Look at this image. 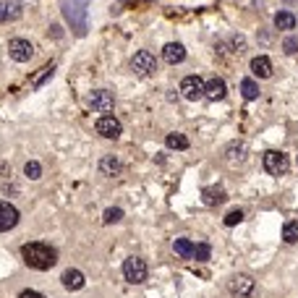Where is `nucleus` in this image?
<instances>
[{"mask_svg": "<svg viewBox=\"0 0 298 298\" xmlns=\"http://www.w3.org/2000/svg\"><path fill=\"white\" fill-rule=\"evenodd\" d=\"M21 259L26 262V267H32V270H52L58 262V251L47 246V243H42V241H32V243H24L21 246Z\"/></svg>", "mask_w": 298, "mask_h": 298, "instance_id": "obj_1", "label": "nucleus"}, {"mask_svg": "<svg viewBox=\"0 0 298 298\" xmlns=\"http://www.w3.org/2000/svg\"><path fill=\"white\" fill-rule=\"evenodd\" d=\"M60 5H63V16H66L68 24H71V29L79 37H84V32H87V5H89V0H60Z\"/></svg>", "mask_w": 298, "mask_h": 298, "instance_id": "obj_2", "label": "nucleus"}, {"mask_svg": "<svg viewBox=\"0 0 298 298\" xmlns=\"http://www.w3.org/2000/svg\"><path fill=\"white\" fill-rule=\"evenodd\" d=\"M262 165H264V170L270 173V175H275V178H280V175H288V170H290L288 155H285V152H277V149L264 152Z\"/></svg>", "mask_w": 298, "mask_h": 298, "instance_id": "obj_3", "label": "nucleus"}, {"mask_svg": "<svg viewBox=\"0 0 298 298\" xmlns=\"http://www.w3.org/2000/svg\"><path fill=\"white\" fill-rule=\"evenodd\" d=\"M120 270H123L126 282H131V285H139V282H144L147 275H149V267H147V262H144L141 256H128Z\"/></svg>", "mask_w": 298, "mask_h": 298, "instance_id": "obj_4", "label": "nucleus"}, {"mask_svg": "<svg viewBox=\"0 0 298 298\" xmlns=\"http://www.w3.org/2000/svg\"><path fill=\"white\" fill-rule=\"evenodd\" d=\"M256 290V282L251 275H233L230 280H228V293H230L233 298H251Z\"/></svg>", "mask_w": 298, "mask_h": 298, "instance_id": "obj_5", "label": "nucleus"}, {"mask_svg": "<svg viewBox=\"0 0 298 298\" xmlns=\"http://www.w3.org/2000/svg\"><path fill=\"white\" fill-rule=\"evenodd\" d=\"M87 105L94 113H105V115H110V110L115 108V97H113V92H108V89H94L87 97Z\"/></svg>", "mask_w": 298, "mask_h": 298, "instance_id": "obj_6", "label": "nucleus"}, {"mask_svg": "<svg viewBox=\"0 0 298 298\" xmlns=\"http://www.w3.org/2000/svg\"><path fill=\"white\" fill-rule=\"evenodd\" d=\"M131 71L139 73V76H149L157 71V58L152 55L149 50H139L136 55L131 58Z\"/></svg>", "mask_w": 298, "mask_h": 298, "instance_id": "obj_7", "label": "nucleus"}, {"mask_svg": "<svg viewBox=\"0 0 298 298\" xmlns=\"http://www.w3.org/2000/svg\"><path fill=\"white\" fill-rule=\"evenodd\" d=\"M94 131L102 136V139H118V136L123 134V126H120V120L115 115H102V118H97Z\"/></svg>", "mask_w": 298, "mask_h": 298, "instance_id": "obj_8", "label": "nucleus"}, {"mask_svg": "<svg viewBox=\"0 0 298 298\" xmlns=\"http://www.w3.org/2000/svg\"><path fill=\"white\" fill-rule=\"evenodd\" d=\"M8 55L16 60V63H26V60H32V55H34V45L29 40L16 37V40L8 42Z\"/></svg>", "mask_w": 298, "mask_h": 298, "instance_id": "obj_9", "label": "nucleus"}, {"mask_svg": "<svg viewBox=\"0 0 298 298\" xmlns=\"http://www.w3.org/2000/svg\"><path fill=\"white\" fill-rule=\"evenodd\" d=\"M204 87H207V81H202L199 76H186V79L181 81V94L191 99V102H196V99H202L204 97Z\"/></svg>", "mask_w": 298, "mask_h": 298, "instance_id": "obj_10", "label": "nucleus"}, {"mask_svg": "<svg viewBox=\"0 0 298 298\" xmlns=\"http://www.w3.org/2000/svg\"><path fill=\"white\" fill-rule=\"evenodd\" d=\"M223 157H225V162L228 165H243L246 162V157H249V147L243 141H230L225 147V152H223Z\"/></svg>", "mask_w": 298, "mask_h": 298, "instance_id": "obj_11", "label": "nucleus"}, {"mask_svg": "<svg viewBox=\"0 0 298 298\" xmlns=\"http://www.w3.org/2000/svg\"><path fill=\"white\" fill-rule=\"evenodd\" d=\"M19 220H21V215H19V209L13 207V204L0 202V233H3V230H11V228H16Z\"/></svg>", "mask_w": 298, "mask_h": 298, "instance_id": "obj_12", "label": "nucleus"}, {"mask_svg": "<svg viewBox=\"0 0 298 298\" xmlns=\"http://www.w3.org/2000/svg\"><path fill=\"white\" fill-rule=\"evenodd\" d=\"M21 16H24V8H21L19 0H0V21H3V24L19 21Z\"/></svg>", "mask_w": 298, "mask_h": 298, "instance_id": "obj_13", "label": "nucleus"}, {"mask_svg": "<svg viewBox=\"0 0 298 298\" xmlns=\"http://www.w3.org/2000/svg\"><path fill=\"white\" fill-rule=\"evenodd\" d=\"M162 58H165V63L178 66V63L186 60V47H183L181 42H167L165 47H162Z\"/></svg>", "mask_w": 298, "mask_h": 298, "instance_id": "obj_14", "label": "nucleus"}, {"mask_svg": "<svg viewBox=\"0 0 298 298\" xmlns=\"http://www.w3.org/2000/svg\"><path fill=\"white\" fill-rule=\"evenodd\" d=\"M123 173V165H120L118 157L113 155H105L102 160H99V175H105V178H115V175Z\"/></svg>", "mask_w": 298, "mask_h": 298, "instance_id": "obj_15", "label": "nucleus"}, {"mask_svg": "<svg viewBox=\"0 0 298 298\" xmlns=\"http://www.w3.org/2000/svg\"><path fill=\"white\" fill-rule=\"evenodd\" d=\"M225 94H228V84L223 81V79H209L207 81V87H204V97L207 99H212V102H217V99H225Z\"/></svg>", "mask_w": 298, "mask_h": 298, "instance_id": "obj_16", "label": "nucleus"}, {"mask_svg": "<svg viewBox=\"0 0 298 298\" xmlns=\"http://www.w3.org/2000/svg\"><path fill=\"white\" fill-rule=\"evenodd\" d=\"M60 282H63L66 290H81L84 282H87V277H84L81 270H66L63 277H60Z\"/></svg>", "mask_w": 298, "mask_h": 298, "instance_id": "obj_17", "label": "nucleus"}, {"mask_svg": "<svg viewBox=\"0 0 298 298\" xmlns=\"http://www.w3.org/2000/svg\"><path fill=\"white\" fill-rule=\"evenodd\" d=\"M251 73L259 76V79H270L272 76V60L267 55H256L251 60Z\"/></svg>", "mask_w": 298, "mask_h": 298, "instance_id": "obj_18", "label": "nucleus"}, {"mask_svg": "<svg viewBox=\"0 0 298 298\" xmlns=\"http://www.w3.org/2000/svg\"><path fill=\"white\" fill-rule=\"evenodd\" d=\"M228 199L225 194V188H220V186H212V188H204L202 191V202L207 204V207H217V204H223Z\"/></svg>", "mask_w": 298, "mask_h": 298, "instance_id": "obj_19", "label": "nucleus"}, {"mask_svg": "<svg viewBox=\"0 0 298 298\" xmlns=\"http://www.w3.org/2000/svg\"><path fill=\"white\" fill-rule=\"evenodd\" d=\"M173 254L181 256V259H191L194 256V243L188 238H175L173 241Z\"/></svg>", "mask_w": 298, "mask_h": 298, "instance_id": "obj_20", "label": "nucleus"}, {"mask_svg": "<svg viewBox=\"0 0 298 298\" xmlns=\"http://www.w3.org/2000/svg\"><path fill=\"white\" fill-rule=\"evenodd\" d=\"M275 29H282V32H288V29H296V16H293L290 11L275 13Z\"/></svg>", "mask_w": 298, "mask_h": 298, "instance_id": "obj_21", "label": "nucleus"}, {"mask_svg": "<svg viewBox=\"0 0 298 298\" xmlns=\"http://www.w3.org/2000/svg\"><path fill=\"white\" fill-rule=\"evenodd\" d=\"M241 94H243V99H259V84L254 81V79H243L241 81Z\"/></svg>", "mask_w": 298, "mask_h": 298, "instance_id": "obj_22", "label": "nucleus"}, {"mask_svg": "<svg viewBox=\"0 0 298 298\" xmlns=\"http://www.w3.org/2000/svg\"><path fill=\"white\" fill-rule=\"evenodd\" d=\"M165 144H167V149H178V152L188 149V139L183 134H167L165 136Z\"/></svg>", "mask_w": 298, "mask_h": 298, "instance_id": "obj_23", "label": "nucleus"}, {"mask_svg": "<svg viewBox=\"0 0 298 298\" xmlns=\"http://www.w3.org/2000/svg\"><path fill=\"white\" fill-rule=\"evenodd\" d=\"M282 241L298 243V220H288V223L282 225Z\"/></svg>", "mask_w": 298, "mask_h": 298, "instance_id": "obj_24", "label": "nucleus"}, {"mask_svg": "<svg viewBox=\"0 0 298 298\" xmlns=\"http://www.w3.org/2000/svg\"><path fill=\"white\" fill-rule=\"evenodd\" d=\"M24 175L29 181H40L42 178V165L37 162V160H29V162L24 165Z\"/></svg>", "mask_w": 298, "mask_h": 298, "instance_id": "obj_25", "label": "nucleus"}, {"mask_svg": "<svg viewBox=\"0 0 298 298\" xmlns=\"http://www.w3.org/2000/svg\"><path fill=\"white\" fill-rule=\"evenodd\" d=\"M120 220H123V209H120V207H108V209H105V215H102V223L105 225L120 223Z\"/></svg>", "mask_w": 298, "mask_h": 298, "instance_id": "obj_26", "label": "nucleus"}, {"mask_svg": "<svg viewBox=\"0 0 298 298\" xmlns=\"http://www.w3.org/2000/svg\"><path fill=\"white\" fill-rule=\"evenodd\" d=\"M209 256H212L209 243H196V246H194V256H191V259H196V262H209Z\"/></svg>", "mask_w": 298, "mask_h": 298, "instance_id": "obj_27", "label": "nucleus"}, {"mask_svg": "<svg viewBox=\"0 0 298 298\" xmlns=\"http://www.w3.org/2000/svg\"><path fill=\"white\" fill-rule=\"evenodd\" d=\"M52 73H55V68H52V66L40 68V73H37L34 79H32V87H34V89H37V87H42V84L47 81V79H52Z\"/></svg>", "mask_w": 298, "mask_h": 298, "instance_id": "obj_28", "label": "nucleus"}, {"mask_svg": "<svg viewBox=\"0 0 298 298\" xmlns=\"http://www.w3.org/2000/svg\"><path fill=\"white\" fill-rule=\"evenodd\" d=\"M223 223H225L228 228H233V225L243 223V212H241V209H230V212L225 215V220H223Z\"/></svg>", "mask_w": 298, "mask_h": 298, "instance_id": "obj_29", "label": "nucleus"}, {"mask_svg": "<svg viewBox=\"0 0 298 298\" xmlns=\"http://www.w3.org/2000/svg\"><path fill=\"white\" fill-rule=\"evenodd\" d=\"M282 50H285V55H298V37H285Z\"/></svg>", "mask_w": 298, "mask_h": 298, "instance_id": "obj_30", "label": "nucleus"}, {"mask_svg": "<svg viewBox=\"0 0 298 298\" xmlns=\"http://www.w3.org/2000/svg\"><path fill=\"white\" fill-rule=\"evenodd\" d=\"M19 298H45L42 293H37V290H21Z\"/></svg>", "mask_w": 298, "mask_h": 298, "instance_id": "obj_31", "label": "nucleus"}, {"mask_svg": "<svg viewBox=\"0 0 298 298\" xmlns=\"http://www.w3.org/2000/svg\"><path fill=\"white\" fill-rule=\"evenodd\" d=\"M0 175H11V167H8V165H3V162H0Z\"/></svg>", "mask_w": 298, "mask_h": 298, "instance_id": "obj_32", "label": "nucleus"}]
</instances>
